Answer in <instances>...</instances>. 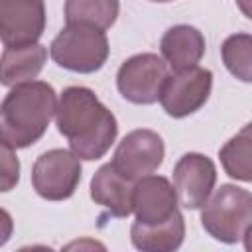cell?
Returning <instances> with one entry per match:
<instances>
[{"mask_svg": "<svg viewBox=\"0 0 252 252\" xmlns=\"http://www.w3.org/2000/svg\"><path fill=\"white\" fill-rule=\"evenodd\" d=\"M203 228L219 242L234 244L250 236L252 195L246 189L224 183L209 197L201 211Z\"/></svg>", "mask_w": 252, "mask_h": 252, "instance_id": "cell-3", "label": "cell"}, {"mask_svg": "<svg viewBox=\"0 0 252 252\" xmlns=\"http://www.w3.org/2000/svg\"><path fill=\"white\" fill-rule=\"evenodd\" d=\"M59 134L69 140L79 159H100L116 140L118 122L114 114L87 87H67L55 106Z\"/></svg>", "mask_w": 252, "mask_h": 252, "instance_id": "cell-1", "label": "cell"}, {"mask_svg": "<svg viewBox=\"0 0 252 252\" xmlns=\"http://www.w3.org/2000/svg\"><path fill=\"white\" fill-rule=\"evenodd\" d=\"M12 230H14V220H12L10 213L0 207V246H4L10 240Z\"/></svg>", "mask_w": 252, "mask_h": 252, "instance_id": "cell-20", "label": "cell"}, {"mask_svg": "<svg viewBox=\"0 0 252 252\" xmlns=\"http://www.w3.org/2000/svg\"><path fill=\"white\" fill-rule=\"evenodd\" d=\"M43 30V0H0V41L4 45L35 43Z\"/></svg>", "mask_w": 252, "mask_h": 252, "instance_id": "cell-10", "label": "cell"}, {"mask_svg": "<svg viewBox=\"0 0 252 252\" xmlns=\"http://www.w3.org/2000/svg\"><path fill=\"white\" fill-rule=\"evenodd\" d=\"M159 51L167 67H171L175 73L185 71L195 67L205 55V37L197 28L179 24L163 33L159 41Z\"/></svg>", "mask_w": 252, "mask_h": 252, "instance_id": "cell-13", "label": "cell"}, {"mask_svg": "<svg viewBox=\"0 0 252 252\" xmlns=\"http://www.w3.org/2000/svg\"><path fill=\"white\" fill-rule=\"evenodd\" d=\"M220 163L224 171L238 181L248 183L252 179V134L250 124L242 126V130L232 136L219 152Z\"/></svg>", "mask_w": 252, "mask_h": 252, "instance_id": "cell-17", "label": "cell"}, {"mask_svg": "<svg viewBox=\"0 0 252 252\" xmlns=\"http://www.w3.org/2000/svg\"><path fill=\"white\" fill-rule=\"evenodd\" d=\"M47 59V49L41 43L6 45L0 55V85L16 87L20 83L33 81Z\"/></svg>", "mask_w": 252, "mask_h": 252, "instance_id": "cell-14", "label": "cell"}, {"mask_svg": "<svg viewBox=\"0 0 252 252\" xmlns=\"http://www.w3.org/2000/svg\"><path fill=\"white\" fill-rule=\"evenodd\" d=\"M177 211V193L167 177L144 175L136 179L132 189V213L136 222L158 224Z\"/></svg>", "mask_w": 252, "mask_h": 252, "instance_id": "cell-11", "label": "cell"}, {"mask_svg": "<svg viewBox=\"0 0 252 252\" xmlns=\"http://www.w3.org/2000/svg\"><path fill=\"white\" fill-rule=\"evenodd\" d=\"M220 55L226 69L240 81H252V35L234 33L220 45Z\"/></svg>", "mask_w": 252, "mask_h": 252, "instance_id": "cell-18", "label": "cell"}, {"mask_svg": "<svg viewBox=\"0 0 252 252\" xmlns=\"http://www.w3.org/2000/svg\"><path fill=\"white\" fill-rule=\"evenodd\" d=\"M217 183V167L211 158L189 152L179 158L173 167V189L177 203L185 209H201L211 197Z\"/></svg>", "mask_w": 252, "mask_h": 252, "instance_id": "cell-9", "label": "cell"}, {"mask_svg": "<svg viewBox=\"0 0 252 252\" xmlns=\"http://www.w3.org/2000/svg\"><path fill=\"white\" fill-rule=\"evenodd\" d=\"M163 156L165 146L161 136L154 130L140 128L128 132L120 140L110 163L126 179L136 181L144 175L158 171V167L163 161Z\"/></svg>", "mask_w": 252, "mask_h": 252, "instance_id": "cell-7", "label": "cell"}, {"mask_svg": "<svg viewBox=\"0 0 252 252\" xmlns=\"http://www.w3.org/2000/svg\"><path fill=\"white\" fill-rule=\"evenodd\" d=\"M211 89L213 73L195 65L167 77L159 94V102L171 118H185L197 112L209 100Z\"/></svg>", "mask_w": 252, "mask_h": 252, "instance_id": "cell-8", "label": "cell"}, {"mask_svg": "<svg viewBox=\"0 0 252 252\" xmlns=\"http://www.w3.org/2000/svg\"><path fill=\"white\" fill-rule=\"evenodd\" d=\"M150 2H171V0H150Z\"/></svg>", "mask_w": 252, "mask_h": 252, "instance_id": "cell-21", "label": "cell"}, {"mask_svg": "<svg viewBox=\"0 0 252 252\" xmlns=\"http://www.w3.org/2000/svg\"><path fill=\"white\" fill-rule=\"evenodd\" d=\"M51 59L73 73L98 71L110 53L106 33L87 24H67L49 45Z\"/></svg>", "mask_w": 252, "mask_h": 252, "instance_id": "cell-4", "label": "cell"}, {"mask_svg": "<svg viewBox=\"0 0 252 252\" xmlns=\"http://www.w3.org/2000/svg\"><path fill=\"white\" fill-rule=\"evenodd\" d=\"M118 12V0H65L67 24H87L104 32L116 22Z\"/></svg>", "mask_w": 252, "mask_h": 252, "instance_id": "cell-16", "label": "cell"}, {"mask_svg": "<svg viewBox=\"0 0 252 252\" xmlns=\"http://www.w3.org/2000/svg\"><path fill=\"white\" fill-rule=\"evenodd\" d=\"M132 189L134 181L118 173L112 163L102 165L91 179V199L116 219H126L132 213Z\"/></svg>", "mask_w": 252, "mask_h": 252, "instance_id": "cell-12", "label": "cell"}, {"mask_svg": "<svg viewBox=\"0 0 252 252\" xmlns=\"http://www.w3.org/2000/svg\"><path fill=\"white\" fill-rule=\"evenodd\" d=\"M130 238L134 248L142 252H173L183 244L185 220L179 209L163 222L142 224L134 222L130 228Z\"/></svg>", "mask_w": 252, "mask_h": 252, "instance_id": "cell-15", "label": "cell"}, {"mask_svg": "<svg viewBox=\"0 0 252 252\" xmlns=\"http://www.w3.org/2000/svg\"><path fill=\"white\" fill-rule=\"evenodd\" d=\"M169 77L167 63L156 53H138L126 59L116 73L120 94L134 104H154Z\"/></svg>", "mask_w": 252, "mask_h": 252, "instance_id": "cell-5", "label": "cell"}, {"mask_svg": "<svg viewBox=\"0 0 252 252\" xmlns=\"http://www.w3.org/2000/svg\"><path fill=\"white\" fill-rule=\"evenodd\" d=\"M20 181V159L12 146L0 140V193L12 191Z\"/></svg>", "mask_w": 252, "mask_h": 252, "instance_id": "cell-19", "label": "cell"}, {"mask_svg": "<svg viewBox=\"0 0 252 252\" xmlns=\"http://www.w3.org/2000/svg\"><path fill=\"white\" fill-rule=\"evenodd\" d=\"M55 91L43 81L12 87L0 102V140L14 150L35 144L55 116Z\"/></svg>", "mask_w": 252, "mask_h": 252, "instance_id": "cell-2", "label": "cell"}, {"mask_svg": "<svg viewBox=\"0 0 252 252\" xmlns=\"http://www.w3.org/2000/svg\"><path fill=\"white\" fill-rule=\"evenodd\" d=\"M81 181V161L73 152H43L32 169V185L35 193L47 201L69 199Z\"/></svg>", "mask_w": 252, "mask_h": 252, "instance_id": "cell-6", "label": "cell"}]
</instances>
